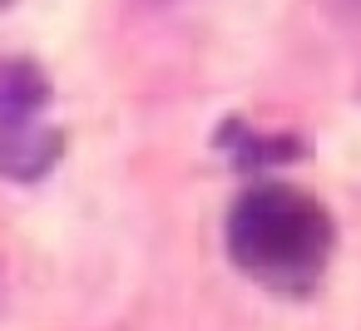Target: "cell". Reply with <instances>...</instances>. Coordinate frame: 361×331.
<instances>
[{"mask_svg":"<svg viewBox=\"0 0 361 331\" xmlns=\"http://www.w3.org/2000/svg\"><path fill=\"white\" fill-rule=\"evenodd\" d=\"M50 104V80L30 60L0 65V119H35Z\"/></svg>","mask_w":361,"mask_h":331,"instance_id":"3957f363","label":"cell"},{"mask_svg":"<svg viewBox=\"0 0 361 331\" xmlns=\"http://www.w3.org/2000/svg\"><path fill=\"white\" fill-rule=\"evenodd\" d=\"M65 154V134L35 119H0V173L16 183L45 178Z\"/></svg>","mask_w":361,"mask_h":331,"instance_id":"7a4b0ae2","label":"cell"},{"mask_svg":"<svg viewBox=\"0 0 361 331\" xmlns=\"http://www.w3.org/2000/svg\"><path fill=\"white\" fill-rule=\"evenodd\" d=\"M0 6H6V0H0Z\"/></svg>","mask_w":361,"mask_h":331,"instance_id":"277c9868","label":"cell"},{"mask_svg":"<svg viewBox=\"0 0 361 331\" xmlns=\"http://www.w3.org/2000/svg\"><path fill=\"white\" fill-rule=\"evenodd\" d=\"M228 252L267 287H307L331 252V218L297 188H252L228 218Z\"/></svg>","mask_w":361,"mask_h":331,"instance_id":"6da1fadb","label":"cell"}]
</instances>
